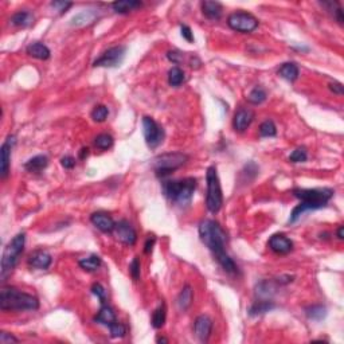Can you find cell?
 <instances>
[{
    "label": "cell",
    "mask_w": 344,
    "mask_h": 344,
    "mask_svg": "<svg viewBox=\"0 0 344 344\" xmlns=\"http://www.w3.org/2000/svg\"><path fill=\"white\" fill-rule=\"evenodd\" d=\"M293 195L300 200V205L293 209L289 223H295L300 217L307 211L320 210L327 206V203L332 199L333 190L331 188H295Z\"/></svg>",
    "instance_id": "1"
},
{
    "label": "cell",
    "mask_w": 344,
    "mask_h": 344,
    "mask_svg": "<svg viewBox=\"0 0 344 344\" xmlns=\"http://www.w3.org/2000/svg\"><path fill=\"white\" fill-rule=\"evenodd\" d=\"M199 237L200 241L205 243V246L209 247V250L213 253L214 258L219 262L227 261L230 255L226 251V243H227V234L223 230L221 224L213 219H205L199 224Z\"/></svg>",
    "instance_id": "2"
},
{
    "label": "cell",
    "mask_w": 344,
    "mask_h": 344,
    "mask_svg": "<svg viewBox=\"0 0 344 344\" xmlns=\"http://www.w3.org/2000/svg\"><path fill=\"white\" fill-rule=\"evenodd\" d=\"M39 300L33 295L24 293L16 288H2L0 291V309L2 310H37Z\"/></svg>",
    "instance_id": "3"
},
{
    "label": "cell",
    "mask_w": 344,
    "mask_h": 344,
    "mask_svg": "<svg viewBox=\"0 0 344 344\" xmlns=\"http://www.w3.org/2000/svg\"><path fill=\"white\" fill-rule=\"evenodd\" d=\"M196 188V179L195 178H184L180 180H168L163 183V192L165 198L171 202L186 206L190 205Z\"/></svg>",
    "instance_id": "4"
},
{
    "label": "cell",
    "mask_w": 344,
    "mask_h": 344,
    "mask_svg": "<svg viewBox=\"0 0 344 344\" xmlns=\"http://www.w3.org/2000/svg\"><path fill=\"white\" fill-rule=\"evenodd\" d=\"M24 245H26V234L18 233L4 249L3 257H2V270H0V278L3 282L18 265L19 258L24 250Z\"/></svg>",
    "instance_id": "5"
},
{
    "label": "cell",
    "mask_w": 344,
    "mask_h": 344,
    "mask_svg": "<svg viewBox=\"0 0 344 344\" xmlns=\"http://www.w3.org/2000/svg\"><path fill=\"white\" fill-rule=\"evenodd\" d=\"M207 180V195L206 207L210 213L217 214L223 205V194H222L221 182L215 165H210L206 172Z\"/></svg>",
    "instance_id": "6"
},
{
    "label": "cell",
    "mask_w": 344,
    "mask_h": 344,
    "mask_svg": "<svg viewBox=\"0 0 344 344\" xmlns=\"http://www.w3.org/2000/svg\"><path fill=\"white\" fill-rule=\"evenodd\" d=\"M188 161V156L182 152H168V154L159 155L152 161V168L157 178H165L171 175L172 172L183 167Z\"/></svg>",
    "instance_id": "7"
},
{
    "label": "cell",
    "mask_w": 344,
    "mask_h": 344,
    "mask_svg": "<svg viewBox=\"0 0 344 344\" xmlns=\"http://www.w3.org/2000/svg\"><path fill=\"white\" fill-rule=\"evenodd\" d=\"M227 24L232 30L242 34H250L260 24L258 19L249 12H233L227 18Z\"/></svg>",
    "instance_id": "8"
},
{
    "label": "cell",
    "mask_w": 344,
    "mask_h": 344,
    "mask_svg": "<svg viewBox=\"0 0 344 344\" xmlns=\"http://www.w3.org/2000/svg\"><path fill=\"white\" fill-rule=\"evenodd\" d=\"M142 133H144V138L148 148L155 150L160 146L163 140H164V129L161 128V125L156 123L152 117H142Z\"/></svg>",
    "instance_id": "9"
},
{
    "label": "cell",
    "mask_w": 344,
    "mask_h": 344,
    "mask_svg": "<svg viewBox=\"0 0 344 344\" xmlns=\"http://www.w3.org/2000/svg\"><path fill=\"white\" fill-rule=\"evenodd\" d=\"M125 52H127L125 46L110 47V49L102 52L101 56H98L97 60L94 61L93 68H119L124 62Z\"/></svg>",
    "instance_id": "10"
},
{
    "label": "cell",
    "mask_w": 344,
    "mask_h": 344,
    "mask_svg": "<svg viewBox=\"0 0 344 344\" xmlns=\"http://www.w3.org/2000/svg\"><path fill=\"white\" fill-rule=\"evenodd\" d=\"M16 144V137L14 135L7 136L0 148V176L6 179L10 174V163H11L12 148Z\"/></svg>",
    "instance_id": "11"
},
{
    "label": "cell",
    "mask_w": 344,
    "mask_h": 344,
    "mask_svg": "<svg viewBox=\"0 0 344 344\" xmlns=\"http://www.w3.org/2000/svg\"><path fill=\"white\" fill-rule=\"evenodd\" d=\"M114 234H116L117 240L128 246H133L137 241V233L133 226L125 219L117 222L116 227H114Z\"/></svg>",
    "instance_id": "12"
},
{
    "label": "cell",
    "mask_w": 344,
    "mask_h": 344,
    "mask_svg": "<svg viewBox=\"0 0 344 344\" xmlns=\"http://www.w3.org/2000/svg\"><path fill=\"white\" fill-rule=\"evenodd\" d=\"M194 332L199 340L202 343H206L211 336L213 332V320L207 314H200L195 319L194 322Z\"/></svg>",
    "instance_id": "13"
},
{
    "label": "cell",
    "mask_w": 344,
    "mask_h": 344,
    "mask_svg": "<svg viewBox=\"0 0 344 344\" xmlns=\"http://www.w3.org/2000/svg\"><path fill=\"white\" fill-rule=\"evenodd\" d=\"M254 120V112L251 109L241 108L238 109L233 119V128L236 132H245L247 128L250 127V124Z\"/></svg>",
    "instance_id": "14"
},
{
    "label": "cell",
    "mask_w": 344,
    "mask_h": 344,
    "mask_svg": "<svg viewBox=\"0 0 344 344\" xmlns=\"http://www.w3.org/2000/svg\"><path fill=\"white\" fill-rule=\"evenodd\" d=\"M269 247L276 254H289L293 250V242L285 234H274L270 237Z\"/></svg>",
    "instance_id": "15"
},
{
    "label": "cell",
    "mask_w": 344,
    "mask_h": 344,
    "mask_svg": "<svg viewBox=\"0 0 344 344\" xmlns=\"http://www.w3.org/2000/svg\"><path fill=\"white\" fill-rule=\"evenodd\" d=\"M90 222L100 232L106 233V234L114 232V227H116V222L113 221V218L108 213H104V211H97V213L92 214L90 215Z\"/></svg>",
    "instance_id": "16"
},
{
    "label": "cell",
    "mask_w": 344,
    "mask_h": 344,
    "mask_svg": "<svg viewBox=\"0 0 344 344\" xmlns=\"http://www.w3.org/2000/svg\"><path fill=\"white\" fill-rule=\"evenodd\" d=\"M101 16V12L98 10H85V11L79 12L75 16H73L70 20V26L78 28V27H85L93 24L96 20H98Z\"/></svg>",
    "instance_id": "17"
},
{
    "label": "cell",
    "mask_w": 344,
    "mask_h": 344,
    "mask_svg": "<svg viewBox=\"0 0 344 344\" xmlns=\"http://www.w3.org/2000/svg\"><path fill=\"white\" fill-rule=\"evenodd\" d=\"M27 262H28V265H30L31 268H34V269L46 270L49 269L50 265H51L52 257L49 251L35 250L31 253L28 260H27Z\"/></svg>",
    "instance_id": "18"
},
{
    "label": "cell",
    "mask_w": 344,
    "mask_h": 344,
    "mask_svg": "<svg viewBox=\"0 0 344 344\" xmlns=\"http://www.w3.org/2000/svg\"><path fill=\"white\" fill-rule=\"evenodd\" d=\"M94 322L97 323V324H101V326H105L109 328V327L113 326V324L117 322L116 313H114V310L109 307V305L102 304V307L100 308L98 313L94 316Z\"/></svg>",
    "instance_id": "19"
},
{
    "label": "cell",
    "mask_w": 344,
    "mask_h": 344,
    "mask_svg": "<svg viewBox=\"0 0 344 344\" xmlns=\"http://www.w3.org/2000/svg\"><path fill=\"white\" fill-rule=\"evenodd\" d=\"M202 12L203 15L206 16L210 20H218L221 19L222 11H223V7H222L221 3L218 2H211V0H205L202 2Z\"/></svg>",
    "instance_id": "20"
},
{
    "label": "cell",
    "mask_w": 344,
    "mask_h": 344,
    "mask_svg": "<svg viewBox=\"0 0 344 344\" xmlns=\"http://www.w3.org/2000/svg\"><path fill=\"white\" fill-rule=\"evenodd\" d=\"M34 15L33 12L30 11H18L15 12L14 15L11 16L10 22H11L12 26L15 27H22V28H27L34 24Z\"/></svg>",
    "instance_id": "21"
},
{
    "label": "cell",
    "mask_w": 344,
    "mask_h": 344,
    "mask_svg": "<svg viewBox=\"0 0 344 344\" xmlns=\"http://www.w3.org/2000/svg\"><path fill=\"white\" fill-rule=\"evenodd\" d=\"M26 52L33 58H37V60L46 61L49 60L50 55H51V51L46 45L41 43V42H35V43H31L30 46H27Z\"/></svg>",
    "instance_id": "22"
},
{
    "label": "cell",
    "mask_w": 344,
    "mask_h": 344,
    "mask_svg": "<svg viewBox=\"0 0 344 344\" xmlns=\"http://www.w3.org/2000/svg\"><path fill=\"white\" fill-rule=\"evenodd\" d=\"M49 165V157L46 155H37V156L31 157L30 160H27L24 163V168L28 172H38L43 171Z\"/></svg>",
    "instance_id": "23"
},
{
    "label": "cell",
    "mask_w": 344,
    "mask_h": 344,
    "mask_svg": "<svg viewBox=\"0 0 344 344\" xmlns=\"http://www.w3.org/2000/svg\"><path fill=\"white\" fill-rule=\"evenodd\" d=\"M192 300H194V291L190 285H186L178 296V300H176V305H178L180 312H186L191 307Z\"/></svg>",
    "instance_id": "24"
},
{
    "label": "cell",
    "mask_w": 344,
    "mask_h": 344,
    "mask_svg": "<svg viewBox=\"0 0 344 344\" xmlns=\"http://www.w3.org/2000/svg\"><path fill=\"white\" fill-rule=\"evenodd\" d=\"M277 291V281L272 280H266L262 281L260 284L257 285V288H255V293L261 300H270V297L276 293Z\"/></svg>",
    "instance_id": "25"
},
{
    "label": "cell",
    "mask_w": 344,
    "mask_h": 344,
    "mask_svg": "<svg viewBox=\"0 0 344 344\" xmlns=\"http://www.w3.org/2000/svg\"><path fill=\"white\" fill-rule=\"evenodd\" d=\"M299 66L295 62H286V64L281 65V68L278 69V75L289 82H295L296 79L299 78Z\"/></svg>",
    "instance_id": "26"
},
{
    "label": "cell",
    "mask_w": 344,
    "mask_h": 344,
    "mask_svg": "<svg viewBox=\"0 0 344 344\" xmlns=\"http://www.w3.org/2000/svg\"><path fill=\"white\" fill-rule=\"evenodd\" d=\"M141 2H138V0H119V2L112 3V8L117 14H128L136 8L141 7Z\"/></svg>",
    "instance_id": "27"
},
{
    "label": "cell",
    "mask_w": 344,
    "mask_h": 344,
    "mask_svg": "<svg viewBox=\"0 0 344 344\" xmlns=\"http://www.w3.org/2000/svg\"><path fill=\"white\" fill-rule=\"evenodd\" d=\"M276 308V304L270 300H260L255 301L250 308H249V314L250 316H258V314L268 313L270 310H273Z\"/></svg>",
    "instance_id": "28"
},
{
    "label": "cell",
    "mask_w": 344,
    "mask_h": 344,
    "mask_svg": "<svg viewBox=\"0 0 344 344\" xmlns=\"http://www.w3.org/2000/svg\"><path fill=\"white\" fill-rule=\"evenodd\" d=\"M101 264H102L101 258L98 257L97 254H92V255H89V257L81 258V260L78 261L79 268L85 270V272H89V273L96 272V270L100 269Z\"/></svg>",
    "instance_id": "29"
},
{
    "label": "cell",
    "mask_w": 344,
    "mask_h": 344,
    "mask_svg": "<svg viewBox=\"0 0 344 344\" xmlns=\"http://www.w3.org/2000/svg\"><path fill=\"white\" fill-rule=\"evenodd\" d=\"M167 320V307L164 303H161L156 309L152 312V318H151V324L155 329H160L165 324Z\"/></svg>",
    "instance_id": "30"
},
{
    "label": "cell",
    "mask_w": 344,
    "mask_h": 344,
    "mask_svg": "<svg viewBox=\"0 0 344 344\" xmlns=\"http://www.w3.org/2000/svg\"><path fill=\"white\" fill-rule=\"evenodd\" d=\"M307 318L314 322H322L327 318V308L324 305H310L305 308Z\"/></svg>",
    "instance_id": "31"
},
{
    "label": "cell",
    "mask_w": 344,
    "mask_h": 344,
    "mask_svg": "<svg viewBox=\"0 0 344 344\" xmlns=\"http://www.w3.org/2000/svg\"><path fill=\"white\" fill-rule=\"evenodd\" d=\"M184 82V73L183 70L178 66L169 69L168 71V83L174 88H178Z\"/></svg>",
    "instance_id": "32"
},
{
    "label": "cell",
    "mask_w": 344,
    "mask_h": 344,
    "mask_svg": "<svg viewBox=\"0 0 344 344\" xmlns=\"http://www.w3.org/2000/svg\"><path fill=\"white\" fill-rule=\"evenodd\" d=\"M265 100H266V90L264 89V88H261V86L254 88V89L249 93V96H247V101H249V104L253 105L262 104Z\"/></svg>",
    "instance_id": "33"
},
{
    "label": "cell",
    "mask_w": 344,
    "mask_h": 344,
    "mask_svg": "<svg viewBox=\"0 0 344 344\" xmlns=\"http://www.w3.org/2000/svg\"><path fill=\"white\" fill-rule=\"evenodd\" d=\"M113 137L108 133H101V135H98L97 137L94 138V146L97 147L98 150L101 151H106L109 148H112L113 146Z\"/></svg>",
    "instance_id": "34"
},
{
    "label": "cell",
    "mask_w": 344,
    "mask_h": 344,
    "mask_svg": "<svg viewBox=\"0 0 344 344\" xmlns=\"http://www.w3.org/2000/svg\"><path fill=\"white\" fill-rule=\"evenodd\" d=\"M277 135L276 124L272 120H266L260 125V136L261 137H274Z\"/></svg>",
    "instance_id": "35"
},
{
    "label": "cell",
    "mask_w": 344,
    "mask_h": 344,
    "mask_svg": "<svg viewBox=\"0 0 344 344\" xmlns=\"http://www.w3.org/2000/svg\"><path fill=\"white\" fill-rule=\"evenodd\" d=\"M109 114V109L105 106V105H97L96 108L92 110V119H93V121H96V123H104L105 120H106V117H108Z\"/></svg>",
    "instance_id": "36"
},
{
    "label": "cell",
    "mask_w": 344,
    "mask_h": 344,
    "mask_svg": "<svg viewBox=\"0 0 344 344\" xmlns=\"http://www.w3.org/2000/svg\"><path fill=\"white\" fill-rule=\"evenodd\" d=\"M308 159V152L305 147H299L289 155V161L291 163H304Z\"/></svg>",
    "instance_id": "37"
},
{
    "label": "cell",
    "mask_w": 344,
    "mask_h": 344,
    "mask_svg": "<svg viewBox=\"0 0 344 344\" xmlns=\"http://www.w3.org/2000/svg\"><path fill=\"white\" fill-rule=\"evenodd\" d=\"M326 7H328V10L332 12L333 18L336 19L339 24H343L344 18H343V8L340 7L339 3H333V2H329V3H323Z\"/></svg>",
    "instance_id": "38"
},
{
    "label": "cell",
    "mask_w": 344,
    "mask_h": 344,
    "mask_svg": "<svg viewBox=\"0 0 344 344\" xmlns=\"http://www.w3.org/2000/svg\"><path fill=\"white\" fill-rule=\"evenodd\" d=\"M109 331H110V336L113 339H120V337L125 336V333H127V328L120 322H116L113 326L109 327Z\"/></svg>",
    "instance_id": "39"
},
{
    "label": "cell",
    "mask_w": 344,
    "mask_h": 344,
    "mask_svg": "<svg viewBox=\"0 0 344 344\" xmlns=\"http://www.w3.org/2000/svg\"><path fill=\"white\" fill-rule=\"evenodd\" d=\"M129 273H131L132 278L135 281L140 280V274H141V264H140V258L135 257L133 261L129 265Z\"/></svg>",
    "instance_id": "40"
},
{
    "label": "cell",
    "mask_w": 344,
    "mask_h": 344,
    "mask_svg": "<svg viewBox=\"0 0 344 344\" xmlns=\"http://www.w3.org/2000/svg\"><path fill=\"white\" fill-rule=\"evenodd\" d=\"M90 291H92V293H93L94 296H97V299L100 300V303L105 304V301H106V291H105V288L101 284L96 282V284H93V286H92Z\"/></svg>",
    "instance_id": "41"
},
{
    "label": "cell",
    "mask_w": 344,
    "mask_h": 344,
    "mask_svg": "<svg viewBox=\"0 0 344 344\" xmlns=\"http://www.w3.org/2000/svg\"><path fill=\"white\" fill-rule=\"evenodd\" d=\"M50 6L60 14H65L73 6V3H70V2H51Z\"/></svg>",
    "instance_id": "42"
},
{
    "label": "cell",
    "mask_w": 344,
    "mask_h": 344,
    "mask_svg": "<svg viewBox=\"0 0 344 344\" xmlns=\"http://www.w3.org/2000/svg\"><path fill=\"white\" fill-rule=\"evenodd\" d=\"M167 58L175 65H179L180 62L184 61V52L180 51H168L167 52Z\"/></svg>",
    "instance_id": "43"
},
{
    "label": "cell",
    "mask_w": 344,
    "mask_h": 344,
    "mask_svg": "<svg viewBox=\"0 0 344 344\" xmlns=\"http://www.w3.org/2000/svg\"><path fill=\"white\" fill-rule=\"evenodd\" d=\"M180 31H182V37H183L187 42L192 43V42L195 41L194 33H192V30H191L188 26H186V24H180Z\"/></svg>",
    "instance_id": "44"
},
{
    "label": "cell",
    "mask_w": 344,
    "mask_h": 344,
    "mask_svg": "<svg viewBox=\"0 0 344 344\" xmlns=\"http://www.w3.org/2000/svg\"><path fill=\"white\" fill-rule=\"evenodd\" d=\"M0 343L2 344H8V343H19V339L15 337L14 335L8 332H2L0 333Z\"/></svg>",
    "instance_id": "45"
},
{
    "label": "cell",
    "mask_w": 344,
    "mask_h": 344,
    "mask_svg": "<svg viewBox=\"0 0 344 344\" xmlns=\"http://www.w3.org/2000/svg\"><path fill=\"white\" fill-rule=\"evenodd\" d=\"M61 165H62L65 169L74 168L75 159L73 156H64L61 159Z\"/></svg>",
    "instance_id": "46"
},
{
    "label": "cell",
    "mask_w": 344,
    "mask_h": 344,
    "mask_svg": "<svg viewBox=\"0 0 344 344\" xmlns=\"http://www.w3.org/2000/svg\"><path fill=\"white\" fill-rule=\"evenodd\" d=\"M155 242H156V237L155 236H150L147 238L146 245H144V253H146V254H150L151 251L154 250Z\"/></svg>",
    "instance_id": "47"
},
{
    "label": "cell",
    "mask_w": 344,
    "mask_h": 344,
    "mask_svg": "<svg viewBox=\"0 0 344 344\" xmlns=\"http://www.w3.org/2000/svg\"><path fill=\"white\" fill-rule=\"evenodd\" d=\"M328 86L329 89H331V92H333V93L337 94V96H341V94L344 93V88L340 82H331Z\"/></svg>",
    "instance_id": "48"
},
{
    "label": "cell",
    "mask_w": 344,
    "mask_h": 344,
    "mask_svg": "<svg viewBox=\"0 0 344 344\" xmlns=\"http://www.w3.org/2000/svg\"><path fill=\"white\" fill-rule=\"evenodd\" d=\"M89 156V148H82V150L79 151V159H86V157Z\"/></svg>",
    "instance_id": "49"
},
{
    "label": "cell",
    "mask_w": 344,
    "mask_h": 344,
    "mask_svg": "<svg viewBox=\"0 0 344 344\" xmlns=\"http://www.w3.org/2000/svg\"><path fill=\"white\" fill-rule=\"evenodd\" d=\"M336 236H337V238H339V240H343V238H344V227H343V226H340V227L337 228Z\"/></svg>",
    "instance_id": "50"
},
{
    "label": "cell",
    "mask_w": 344,
    "mask_h": 344,
    "mask_svg": "<svg viewBox=\"0 0 344 344\" xmlns=\"http://www.w3.org/2000/svg\"><path fill=\"white\" fill-rule=\"evenodd\" d=\"M156 341L157 343H168V340H167L165 337H157Z\"/></svg>",
    "instance_id": "51"
}]
</instances>
